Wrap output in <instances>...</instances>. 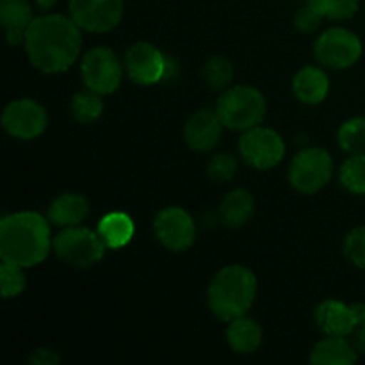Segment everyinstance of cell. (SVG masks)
Wrapping results in <instances>:
<instances>
[{
    "instance_id": "6da1fadb",
    "label": "cell",
    "mask_w": 365,
    "mask_h": 365,
    "mask_svg": "<svg viewBox=\"0 0 365 365\" xmlns=\"http://www.w3.org/2000/svg\"><path fill=\"white\" fill-rule=\"evenodd\" d=\"M24 46L32 66L39 71L63 73L81 56L82 29L71 16L43 14L29 25Z\"/></svg>"
},
{
    "instance_id": "7a4b0ae2",
    "label": "cell",
    "mask_w": 365,
    "mask_h": 365,
    "mask_svg": "<svg viewBox=\"0 0 365 365\" xmlns=\"http://www.w3.org/2000/svg\"><path fill=\"white\" fill-rule=\"evenodd\" d=\"M53 248L50 220L39 212L24 210L0 221V259L20 267H34Z\"/></svg>"
},
{
    "instance_id": "3957f363",
    "label": "cell",
    "mask_w": 365,
    "mask_h": 365,
    "mask_svg": "<svg viewBox=\"0 0 365 365\" xmlns=\"http://www.w3.org/2000/svg\"><path fill=\"white\" fill-rule=\"evenodd\" d=\"M257 296V277L245 266H227L216 273L207 289V305L220 321L230 323L246 316Z\"/></svg>"
},
{
    "instance_id": "277c9868",
    "label": "cell",
    "mask_w": 365,
    "mask_h": 365,
    "mask_svg": "<svg viewBox=\"0 0 365 365\" xmlns=\"http://www.w3.org/2000/svg\"><path fill=\"white\" fill-rule=\"evenodd\" d=\"M267 103L262 93L252 86H234L217 98L216 113L230 130L246 132L262 123Z\"/></svg>"
},
{
    "instance_id": "5b68a950",
    "label": "cell",
    "mask_w": 365,
    "mask_h": 365,
    "mask_svg": "<svg viewBox=\"0 0 365 365\" xmlns=\"http://www.w3.org/2000/svg\"><path fill=\"white\" fill-rule=\"evenodd\" d=\"M106 242L98 232L89 228L68 227L53 237V252L64 264L78 269H88L98 264L106 255Z\"/></svg>"
},
{
    "instance_id": "8992f818",
    "label": "cell",
    "mask_w": 365,
    "mask_h": 365,
    "mask_svg": "<svg viewBox=\"0 0 365 365\" xmlns=\"http://www.w3.org/2000/svg\"><path fill=\"white\" fill-rule=\"evenodd\" d=\"M334 175V159L323 148H307L292 159L289 166V182L302 195L319 192Z\"/></svg>"
},
{
    "instance_id": "52a82bcc",
    "label": "cell",
    "mask_w": 365,
    "mask_h": 365,
    "mask_svg": "<svg viewBox=\"0 0 365 365\" xmlns=\"http://www.w3.org/2000/svg\"><path fill=\"white\" fill-rule=\"evenodd\" d=\"M123 71L125 64H121L120 57L107 46H95L82 57L81 75L84 86L102 96L110 95L120 88Z\"/></svg>"
},
{
    "instance_id": "ba28073f",
    "label": "cell",
    "mask_w": 365,
    "mask_h": 365,
    "mask_svg": "<svg viewBox=\"0 0 365 365\" xmlns=\"http://www.w3.org/2000/svg\"><path fill=\"white\" fill-rule=\"evenodd\" d=\"M362 41L355 32L344 27H331L317 38L314 45L317 61L330 70L351 68L362 56Z\"/></svg>"
},
{
    "instance_id": "9c48e42d",
    "label": "cell",
    "mask_w": 365,
    "mask_h": 365,
    "mask_svg": "<svg viewBox=\"0 0 365 365\" xmlns=\"http://www.w3.org/2000/svg\"><path fill=\"white\" fill-rule=\"evenodd\" d=\"M239 153L248 166L255 170H271L284 160L285 143L273 128L257 125L242 132L241 141H239Z\"/></svg>"
},
{
    "instance_id": "30bf717a",
    "label": "cell",
    "mask_w": 365,
    "mask_h": 365,
    "mask_svg": "<svg viewBox=\"0 0 365 365\" xmlns=\"http://www.w3.org/2000/svg\"><path fill=\"white\" fill-rule=\"evenodd\" d=\"M4 130L14 139L31 141L41 135L48 125L45 107L31 98H20L7 103L2 113Z\"/></svg>"
},
{
    "instance_id": "8fae6325",
    "label": "cell",
    "mask_w": 365,
    "mask_h": 365,
    "mask_svg": "<svg viewBox=\"0 0 365 365\" xmlns=\"http://www.w3.org/2000/svg\"><path fill=\"white\" fill-rule=\"evenodd\" d=\"M70 16L82 31L109 32L123 18L125 0H70Z\"/></svg>"
},
{
    "instance_id": "7c38bea8",
    "label": "cell",
    "mask_w": 365,
    "mask_h": 365,
    "mask_svg": "<svg viewBox=\"0 0 365 365\" xmlns=\"http://www.w3.org/2000/svg\"><path fill=\"white\" fill-rule=\"evenodd\" d=\"M157 239L170 252L180 253L191 248L196 239V225L191 214L182 207H166L153 221Z\"/></svg>"
},
{
    "instance_id": "4fadbf2b",
    "label": "cell",
    "mask_w": 365,
    "mask_h": 365,
    "mask_svg": "<svg viewBox=\"0 0 365 365\" xmlns=\"http://www.w3.org/2000/svg\"><path fill=\"white\" fill-rule=\"evenodd\" d=\"M123 64L130 81L139 86H152L166 78L168 57L152 43H134L125 53Z\"/></svg>"
},
{
    "instance_id": "5bb4252c",
    "label": "cell",
    "mask_w": 365,
    "mask_h": 365,
    "mask_svg": "<svg viewBox=\"0 0 365 365\" xmlns=\"http://www.w3.org/2000/svg\"><path fill=\"white\" fill-rule=\"evenodd\" d=\"M316 323L324 335L348 337L365 323V303H346L327 299L316 309Z\"/></svg>"
},
{
    "instance_id": "9a60e30c",
    "label": "cell",
    "mask_w": 365,
    "mask_h": 365,
    "mask_svg": "<svg viewBox=\"0 0 365 365\" xmlns=\"http://www.w3.org/2000/svg\"><path fill=\"white\" fill-rule=\"evenodd\" d=\"M223 121L217 116L216 109H203L192 114L184 127V139L195 152H209L220 143L223 135Z\"/></svg>"
},
{
    "instance_id": "2e32d148",
    "label": "cell",
    "mask_w": 365,
    "mask_h": 365,
    "mask_svg": "<svg viewBox=\"0 0 365 365\" xmlns=\"http://www.w3.org/2000/svg\"><path fill=\"white\" fill-rule=\"evenodd\" d=\"M34 21V13L27 0H0V24L9 45H21L25 32Z\"/></svg>"
},
{
    "instance_id": "e0dca14e",
    "label": "cell",
    "mask_w": 365,
    "mask_h": 365,
    "mask_svg": "<svg viewBox=\"0 0 365 365\" xmlns=\"http://www.w3.org/2000/svg\"><path fill=\"white\" fill-rule=\"evenodd\" d=\"M292 91L299 102L307 106L321 103L330 91V78L323 68L305 66L292 78Z\"/></svg>"
},
{
    "instance_id": "ac0fdd59",
    "label": "cell",
    "mask_w": 365,
    "mask_h": 365,
    "mask_svg": "<svg viewBox=\"0 0 365 365\" xmlns=\"http://www.w3.org/2000/svg\"><path fill=\"white\" fill-rule=\"evenodd\" d=\"M89 202L77 192H64L57 196L48 207V220L56 227H77L88 217Z\"/></svg>"
},
{
    "instance_id": "d6986e66",
    "label": "cell",
    "mask_w": 365,
    "mask_h": 365,
    "mask_svg": "<svg viewBox=\"0 0 365 365\" xmlns=\"http://www.w3.org/2000/svg\"><path fill=\"white\" fill-rule=\"evenodd\" d=\"M359 359L355 344H349L344 337H330L317 342L310 353L314 365H351Z\"/></svg>"
},
{
    "instance_id": "ffe728a7",
    "label": "cell",
    "mask_w": 365,
    "mask_h": 365,
    "mask_svg": "<svg viewBox=\"0 0 365 365\" xmlns=\"http://www.w3.org/2000/svg\"><path fill=\"white\" fill-rule=\"evenodd\" d=\"M228 346L239 355H250L262 344V328L257 321L242 316L230 321L227 330Z\"/></svg>"
},
{
    "instance_id": "44dd1931",
    "label": "cell",
    "mask_w": 365,
    "mask_h": 365,
    "mask_svg": "<svg viewBox=\"0 0 365 365\" xmlns=\"http://www.w3.org/2000/svg\"><path fill=\"white\" fill-rule=\"evenodd\" d=\"M107 248L120 250L132 241L135 234L134 221L125 212H109L100 220L96 230Z\"/></svg>"
},
{
    "instance_id": "7402d4cb",
    "label": "cell",
    "mask_w": 365,
    "mask_h": 365,
    "mask_svg": "<svg viewBox=\"0 0 365 365\" xmlns=\"http://www.w3.org/2000/svg\"><path fill=\"white\" fill-rule=\"evenodd\" d=\"M255 212L253 196L245 189H235L228 192L220 205V216L227 227L239 228L248 223Z\"/></svg>"
},
{
    "instance_id": "603a6c76",
    "label": "cell",
    "mask_w": 365,
    "mask_h": 365,
    "mask_svg": "<svg viewBox=\"0 0 365 365\" xmlns=\"http://www.w3.org/2000/svg\"><path fill=\"white\" fill-rule=\"evenodd\" d=\"M103 113V100L102 95L93 89L86 88L84 91H78L71 98V116L78 123H93L98 120Z\"/></svg>"
},
{
    "instance_id": "cb8c5ba5",
    "label": "cell",
    "mask_w": 365,
    "mask_h": 365,
    "mask_svg": "<svg viewBox=\"0 0 365 365\" xmlns=\"http://www.w3.org/2000/svg\"><path fill=\"white\" fill-rule=\"evenodd\" d=\"M339 180L346 191L365 195V152L351 153L341 166Z\"/></svg>"
},
{
    "instance_id": "d4e9b609",
    "label": "cell",
    "mask_w": 365,
    "mask_h": 365,
    "mask_svg": "<svg viewBox=\"0 0 365 365\" xmlns=\"http://www.w3.org/2000/svg\"><path fill=\"white\" fill-rule=\"evenodd\" d=\"M337 143L346 153L365 152V118H349L337 132Z\"/></svg>"
},
{
    "instance_id": "484cf974",
    "label": "cell",
    "mask_w": 365,
    "mask_h": 365,
    "mask_svg": "<svg viewBox=\"0 0 365 365\" xmlns=\"http://www.w3.org/2000/svg\"><path fill=\"white\" fill-rule=\"evenodd\" d=\"M203 81L214 91H221L230 86L232 78H234V66L230 61L223 56H214L203 66Z\"/></svg>"
},
{
    "instance_id": "4316f807",
    "label": "cell",
    "mask_w": 365,
    "mask_h": 365,
    "mask_svg": "<svg viewBox=\"0 0 365 365\" xmlns=\"http://www.w3.org/2000/svg\"><path fill=\"white\" fill-rule=\"evenodd\" d=\"M328 20H349L359 11L360 0H307Z\"/></svg>"
},
{
    "instance_id": "83f0119b",
    "label": "cell",
    "mask_w": 365,
    "mask_h": 365,
    "mask_svg": "<svg viewBox=\"0 0 365 365\" xmlns=\"http://www.w3.org/2000/svg\"><path fill=\"white\" fill-rule=\"evenodd\" d=\"M25 285H27V280H25L24 267L2 262V266H0V289H2L4 299L18 298L25 291Z\"/></svg>"
},
{
    "instance_id": "f1b7e54d",
    "label": "cell",
    "mask_w": 365,
    "mask_h": 365,
    "mask_svg": "<svg viewBox=\"0 0 365 365\" xmlns=\"http://www.w3.org/2000/svg\"><path fill=\"white\" fill-rule=\"evenodd\" d=\"M344 255L353 266L365 269V227H359L349 232L344 239Z\"/></svg>"
},
{
    "instance_id": "f546056e",
    "label": "cell",
    "mask_w": 365,
    "mask_h": 365,
    "mask_svg": "<svg viewBox=\"0 0 365 365\" xmlns=\"http://www.w3.org/2000/svg\"><path fill=\"white\" fill-rule=\"evenodd\" d=\"M237 159L232 153H217L210 159L207 173L212 180L216 182H228L234 178L235 171H237Z\"/></svg>"
},
{
    "instance_id": "4dcf8cb0",
    "label": "cell",
    "mask_w": 365,
    "mask_h": 365,
    "mask_svg": "<svg viewBox=\"0 0 365 365\" xmlns=\"http://www.w3.org/2000/svg\"><path fill=\"white\" fill-rule=\"evenodd\" d=\"M323 20H324L323 14H321L317 9H314V7L307 2V6H303L302 9L296 13L294 27L302 32H312L319 27Z\"/></svg>"
},
{
    "instance_id": "1f68e13d",
    "label": "cell",
    "mask_w": 365,
    "mask_h": 365,
    "mask_svg": "<svg viewBox=\"0 0 365 365\" xmlns=\"http://www.w3.org/2000/svg\"><path fill=\"white\" fill-rule=\"evenodd\" d=\"M31 362L36 365H53L59 362V356L50 349H36L31 356Z\"/></svg>"
},
{
    "instance_id": "d6a6232c",
    "label": "cell",
    "mask_w": 365,
    "mask_h": 365,
    "mask_svg": "<svg viewBox=\"0 0 365 365\" xmlns=\"http://www.w3.org/2000/svg\"><path fill=\"white\" fill-rule=\"evenodd\" d=\"M353 342H355L356 351L365 355V323L360 324L355 331H353Z\"/></svg>"
},
{
    "instance_id": "836d02e7",
    "label": "cell",
    "mask_w": 365,
    "mask_h": 365,
    "mask_svg": "<svg viewBox=\"0 0 365 365\" xmlns=\"http://www.w3.org/2000/svg\"><path fill=\"white\" fill-rule=\"evenodd\" d=\"M34 2H36V6L39 7V9L48 11V9H52L53 6H56L57 0H34Z\"/></svg>"
}]
</instances>
